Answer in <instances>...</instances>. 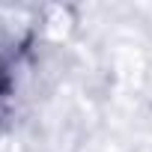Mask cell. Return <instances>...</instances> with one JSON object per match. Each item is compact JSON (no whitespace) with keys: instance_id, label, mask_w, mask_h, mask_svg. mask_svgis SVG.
Masks as SVG:
<instances>
[{"instance_id":"6da1fadb","label":"cell","mask_w":152,"mask_h":152,"mask_svg":"<svg viewBox=\"0 0 152 152\" xmlns=\"http://www.w3.org/2000/svg\"><path fill=\"white\" fill-rule=\"evenodd\" d=\"M15 90V54L0 51V107L9 102Z\"/></svg>"}]
</instances>
